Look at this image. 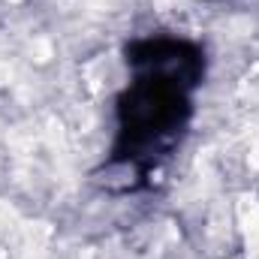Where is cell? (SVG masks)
Returning a JSON list of instances; mask_svg holds the SVG:
<instances>
[{
	"instance_id": "cell-1",
	"label": "cell",
	"mask_w": 259,
	"mask_h": 259,
	"mask_svg": "<svg viewBox=\"0 0 259 259\" xmlns=\"http://www.w3.org/2000/svg\"><path fill=\"white\" fill-rule=\"evenodd\" d=\"M133 81L118 100V139L109 166L133 172V190L160 169L184 139L193 91L205 75V49L190 39L148 36L127 46Z\"/></svg>"
}]
</instances>
